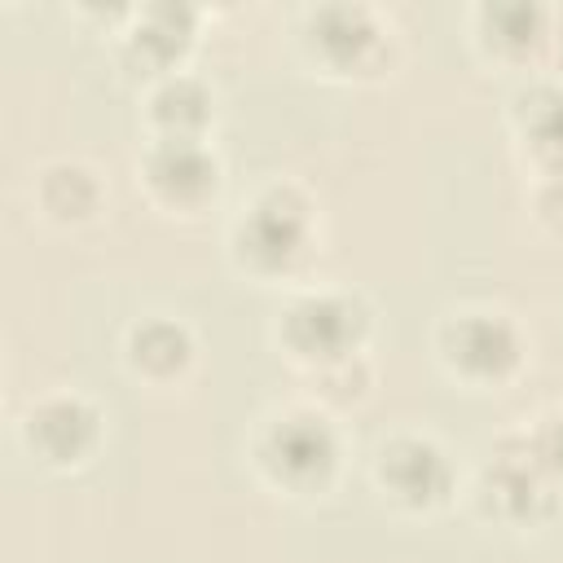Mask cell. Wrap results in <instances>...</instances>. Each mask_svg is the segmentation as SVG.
Instances as JSON below:
<instances>
[{
    "label": "cell",
    "instance_id": "cell-1",
    "mask_svg": "<svg viewBox=\"0 0 563 563\" xmlns=\"http://www.w3.org/2000/svg\"><path fill=\"white\" fill-rule=\"evenodd\" d=\"M365 330H369L365 303L352 295H339V290L299 295L286 303V312L277 321L282 347L312 369H330L339 361H352L361 352Z\"/></svg>",
    "mask_w": 563,
    "mask_h": 563
},
{
    "label": "cell",
    "instance_id": "cell-2",
    "mask_svg": "<svg viewBox=\"0 0 563 563\" xmlns=\"http://www.w3.org/2000/svg\"><path fill=\"white\" fill-rule=\"evenodd\" d=\"M312 238V216L308 202L290 185H273L242 207L233 224V255L251 273H286Z\"/></svg>",
    "mask_w": 563,
    "mask_h": 563
},
{
    "label": "cell",
    "instance_id": "cell-3",
    "mask_svg": "<svg viewBox=\"0 0 563 563\" xmlns=\"http://www.w3.org/2000/svg\"><path fill=\"white\" fill-rule=\"evenodd\" d=\"M255 462L260 471L286 488V493H317L330 484L334 466H339V440L334 431L308 413V409H290L282 418H273L260 440H255Z\"/></svg>",
    "mask_w": 563,
    "mask_h": 563
},
{
    "label": "cell",
    "instance_id": "cell-4",
    "mask_svg": "<svg viewBox=\"0 0 563 563\" xmlns=\"http://www.w3.org/2000/svg\"><path fill=\"white\" fill-rule=\"evenodd\" d=\"M435 347H440V361L449 365V374H457L462 383H475V387L506 383L523 361V339H519L515 321L501 312H488V308H462V312L444 317L435 330Z\"/></svg>",
    "mask_w": 563,
    "mask_h": 563
},
{
    "label": "cell",
    "instance_id": "cell-5",
    "mask_svg": "<svg viewBox=\"0 0 563 563\" xmlns=\"http://www.w3.org/2000/svg\"><path fill=\"white\" fill-rule=\"evenodd\" d=\"M374 479L383 497L400 510H435L453 493V462L427 435H396L374 457Z\"/></svg>",
    "mask_w": 563,
    "mask_h": 563
},
{
    "label": "cell",
    "instance_id": "cell-6",
    "mask_svg": "<svg viewBox=\"0 0 563 563\" xmlns=\"http://www.w3.org/2000/svg\"><path fill=\"white\" fill-rule=\"evenodd\" d=\"M559 484L541 471L528 440H506L484 466V506L506 523H541L559 510Z\"/></svg>",
    "mask_w": 563,
    "mask_h": 563
},
{
    "label": "cell",
    "instance_id": "cell-7",
    "mask_svg": "<svg viewBox=\"0 0 563 563\" xmlns=\"http://www.w3.org/2000/svg\"><path fill=\"white\" fill-rule=\"evenodd\" d=\"M141 176H145L150 194L163 207H172V211H198L220 189V158L202 141L158 136L145 150V158H141Z\"/></svg>",
    "mask_w": 563,
    "mask_h": 563
},
{
    "label": "cell",
    "instance_id": "cell-8",
    "mask_svg": "<svg viewBox=\"0 0 563 563\" xmlns=\"http://www.w3.org/2000/svg\"><path fill=\"white\" fill-rule=\"evenodd\" d=\"M22 440H26V449L40 462H48V466H75V462H84L97 449V440H101V413L84 396H75V391L44 396L22 418Z\"/></svg>",
    "mask_w": 563,
    "mask_h": 563
},
{
    "label": "cell",
    "instance_id": "cell-9",
    "mask_svg": "<svg viewBox=\"0 0 563 563\" xmlns=\"http://www.w3.org/2000/svg\"><path fill=\"white\" fill-rule=\"evenodd\" d=\"M303 44H308V53L321 66L347 75V70H365V66L378 62V53H383V26L361 4H321V9L308 13Z\"/></svg>",
    "mask_w": 563,
    "mask_h": 563
},
{
    "label": "cell",
    "instance_id": "cell-10",
    "mask_svg": "<svg viewBox=\"0 0 563 563\" xmlns=\"http://www.w3.org/2000/svg\"><path fill=\"white\" fill-rule=\"evenodd\" d=\"M194 26H198V13L189 4H150V9L136 13V26L128 35V53L145 70H167L172 75V62L189 48Z\"/></svg>",
    "mask_w": 563,
    "mask_h": 563
},
{
    "label": "cell",
    "instance_id": "cell-11",
    "mask_svg": "<svg viewBox=\"0 0 563 563\" xmlns=\"http://www.w3.org/2000/svg\"><path fill=\"white\" fill-rule=\"evenodd\" d=\"M216 101L211 88L194 75H163L150 92V119L158 128V136H180V141H202V128L211 123Z\"/></svg>",
    "mask_w": 563,
    "mask_h": 563
},
{
    "label": "cell",
    "instance_id": "cell-12",
    "mask_svg": "<svg viewBox=\"0 0 563 563\" xmlns=\"http://www.w3.org/2000/svg\"><path fill=\"white\" fill-rule=\"evenodd\" d=\"M194 361V339L180 321L172 317H145L132 325L128 334V365L150 378V383H167V378H180Z\"/></svg>",
    "mask_w": 563,
    "mask_h": 563
},
{
    "label": "cell",
    "instance_id": "cell-13",
    "mask_svg": "<svg viewBox=\"0 0 563 563\" xmlns=\"http://www.w3.org/2000/svg\"><path fill=\"white\" fill-rule=\"evenodd\" d=\"M515 128L545 176H563V88L537 84L515 97Z\"/></svg>",
    "mask_w": 563,
    "mask_h": 563
},
{
    "label": "cell",
    "instance_id": "cell-14",
    "mask_svg": "<svg viewBox=\"0 0 563 563\" xmlns=\"http://www.w3.org/2000/svg\"><path fill=\"white\" fill-rule=\"evenodd\" d=\"M35 198L53 220L66 224V220H88L101 207V185L84 163H53L44 167Z\"/></svg>",
    "mask_w": 563,
    "mask_h": 563
},
{
    "label": "cell",
    "instance_id": "cell-15",
    "mask_svg": "<svg viewBox=\"0 0 563 563\" xmlns=\"http://www.w3.org/2000/svg\"><path fill=\"white\" fill-rule=\"evenodd\" d=\"M475 22H479L484 44L501 57H523L545 35V9L537 4H484Z\"/></svg>",
    "mask_w": 563,
    "mask_h": 563
},
{
    "label": "cell",
    "instance_id": "cell-16",
    "mask_svg": "<svg viewBox=\"0 0 563 563\" xmlns=\"http://www.w3.org/2000/svg\"><path fill=\"white\" fill-rule=\"evenodd\" d=\"M523 440H528L532 457L541 462V471L563 488V413H545V418H537V427H532Z\"/></svg>",
    "mask_w": 563,
    "mask_h": 563
},
{
    "label": "cell",
    "instance_id": "cell-17",
    "mask_svg": "<svg viewBox=\"0 0 563 563\" xmlns=\"http://www.w3.org/2000/svg\"><path fill=\"white\" fill-rule=\"evenodd\" d=\"M537 216L554 233H563V176H545V185L537 189Z\"/></svg>",
    "mask_w": 563,
    "mask_h": 563
}]
</instances>
